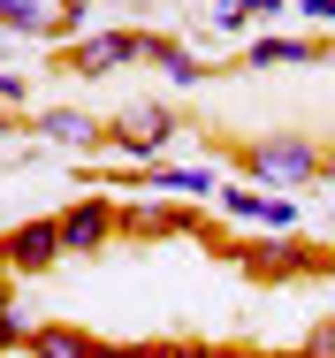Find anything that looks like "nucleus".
Segmentation results:
<instances>
[{
    "label": "nucleus",
    "mask_w": 335,
    "mask_h": 358,
    "mask_svg": "<svg viewBox=\"0 0 335 358\" xmlns=\"http://www.w3.org/2000/svg\"><path fill=\"white\" fill-rule=\"evenodd\" d=\"M130 62H152V69H168L176 84H199L206 76L183 46L145 38V31H92V38H76V46L62 54V69H76V76H107V69H130Z\"/></svg>",
    "instance_id": "1"
},
{
    "label": "nucleus",
    "mask_w": 335,
    "mask_h": 358,
    "mask_svg": "<svg viewBox=\"0 0 335 358\" xmlns=\"http://www.w3.org/2000/svg\"><path fill=\"white\" fill-rule=\"evenodd\" d=\"M320 176V152L305 138H259V145H244V183H267V191H297V183H313Z\"/></svg>",
    "instance_id": "2"
},
{
    "label": "nucleus",
    "mask_w": 335,
    "mask_h": 358,
    "mask_svg": "<svg viewBox=\"0 0 335 358\" xmlns=\"http://www.w3.org/2000/svg\"><path fill=\"white\" fill-rule=\"evenodd\" d=\"M84 8L92 0H0V31H23V38H69L76 23H84Z\"/></svg>",
    "instance_id": "3"
},
{
    "label": "nucleus",
    "mask_w": 335,
    "mask_h": 358,
    "mask_svg": "<svg viewBox=\"0 0 335 358\" xmlns=\"http://www.w3.org/2000/svg\"><path fill=\"white\" fill-rule=\"evenodd\" d=\"M69 244H62V221L46 214V221H23V229H8L0 236V267L8 275H38V267H54Z\"/></svg>",
    "instance_id": "4"
},
{
    "label": "nucleus",
    "mask_w": 335,
    "mask_h": 358,
    "mask_svg": "<svg viewBox=\"0 0 335 358\" xmlns=\"http://www.w3.org/2000/svg\"><path fill=\"white\" fill-rule=\"evenodd\" d=\"M168 138H176V115H168V107H152V99L130 107V115L115 122V152H130V160H152Z\"/></svg>",
    "instance_id": "5"
},
{
    "label": "nucleus",
    "mask_w": 335,
    "mask_h": 358,
    "mask_svg": "<svg viewBox=\"0 0 335 358\" xmlns=\"http://www.w3.org/2000/svg\"><path fill=\"white\" fill-rule=\"evenodd\" d=\"M115 229H122V214H115L107 199H76V206L62 214V244H69V252H99Z\"/></svg>",
    "instance_id": "6"
},
{
    "label": "nucleus",
    "mask_w": 335,
    "mask_h": 358,
    "mask_svg": "<svg viewBox=\"0 0 335 358\" xmlns=\"http://www.w3.org/2000/svg\"><path fill=\"white\" fill-rule=\"evenodd\" d=\"M137 183H152L160 199H221V176L213 168H176V160L168 168H145Z\"/></svg>",
    "instance_id": "7"
},
{
    "label": "nucleus",
    "mask_w": 335,
    "mask_h": 358,
    "mask_svg": "<svg viewBox=\"0 0 335 358\" xmlns=\"http://www.w3.org/2000/svg\"><path fill=\"white\" fill-rule=\"evenodd\" d=\"M122 229H130V236H183L191 214H183V199H145V206L122 214Z\"/></svg>",
    "instance_id": "8"
},
{
    "label": "nucleus",
    "mask_w": 335,
    "mask_h": 358,
    "mask_svg": "<svg viewBox=\"0 0 335 358\" xmlns=\"http://www.w3.org/2000/svg\"><path fill=\"white\" fill-rule=\"evenodd\" d=\"M31 130H38V138H54V145H99V138H107V130H99L92 115H76V107H46Z\"/></svg>",
    "instance_id": "9"
},
{
    "label": "nucleus",
    "mask_w": 335,
    "mask_h": 358,
    "mask_svg": "<svg viewBox=\"0 0 335 358\" xmlns=\"http://www.w3.org/2000/svg\"><path fill=\"white\" fill-rule=\"evenodd\" d=\"M23 351H31V358H99V343H92V336H76V328H38Z\"/></svg>",
    "instance_id": "10"
},
{
    "label": "nucleus",
    "mask_w": 335,
    "mask_h": 358,
    "mask_svg": "<svg viewBox=\"0 0 335 358\" xmlns=\"http://www.w3.org/2000/svg\"><path fill=\"white\" fill-rule=\"evenodd\" d=\"M290 62H313L305 38H252L244 46V69H290Z\"/></svg>",
    "instance_id": "11"
},
{
    "label": "nucleus",
    "mask_w": 335,
    "mask_h": 358,
    "mask_svg": "<svg viewBox=\"0 0 335 358\" xmlns=\"http://www.w3.org/2000/svg\"><path fill=\"white\" fill-rule=\"evenodd\" d=\"M297 267H305V244H267V252H252V275H297Z\"/></svg>",
    "instance_id": "12"
},
{
    "label": "nucleus",
    "mask_w": 335,
    "mask_h": 358,
    "mask_svg": "<svg viewBox=\"0 0 335 358\" xmlns=\"http://www.w3.org/2000/svg\"><path fill=\"white\" fill-rule=\"evenodd\" d=\"M31 336H23V320H15V282H8V267H0V351H23Z\"/></svg>",
    "instance_id": "13"
},
{
    "label": "nucleus",
    "mask_w": 335,
    "mask_h": 358,
    "mask_svg": "<svg viewBox=\"0 0 335 358\" xmlns=\"http://www.w3.org/2000/svg\"><path fill=\"white\" fill-rule=\"evenodd\" d=\"M213 23H221V31H229V38H244V31H252V23H259V15H252V8H244V0H229V8H213Z\"/></svg>",
    "instance_id": "14"
},
{
    "label": "nucleus",
    "mask_w": 335,
    "mask_h": 358,
    "mask_svg": "<svg viewBox=\"0 0 335 358\" xmlns=\"http://www.w3.org/2000/svg\"><path fill=\"white\" fill-rule=\"evenodd\" d=\"M297 358H335V320H320V328L305 336V351H297Z\"/></svg>",
    "instance_id": "15"
},
{
    "label": "nucleus",
    "mask_w": 335,
    "mask_h": 358,
    "mask_svg": "<svg viewBox=\"0 0 335 358\" xmlns=\"http://www.w3.org/2000/svg\"><path fill=\"white\" fill-rule=\"evenodd\" d=\"M297 15H305V23H320V31H335V0H297Z\"/></svg>",
    "instance_id": "16"
},
{
    "label": "nucleus",
    "mask_w": 335,
    "mask_h": 358,
    "mask_svg": "<svg viewBox=\"0 0 335 358\" xmlns=\"http://www.w3.org/2000/svg\"><path fill=\"white\" fill-rule=\"evenodd\" d=\"M15 99H23V76H8V69H0V115H8Z\"/></svg>",
    "instance_id": "17"
},
{
    "label": "nucleus",
    "mask_w": 335,
    "mask_h": 358,
    "mask_svg": "<svg viewBox=\"0 0 335 358\" xmlns=\"http://www.w3.org/2000/svg\"><path fill=\"white\" fill-rule=\"evenodd\" d=\"M244 8H252V15H259V23H274V15H282V8H290V0H244Z\"/></svg>",
    "instance_id": "18"
},
{
    "label": "nucleus",
    "mask_w": 335,
    "mask_h": 358,
    "mask_svg": "<svg viewBox=\"0 0 335 358\" xmlns=\"http://www.w3.org/2000/svg\"><path fill=\"white\" fill-rule=\"evenodd\" d=\"M8 130H15V122H8V115H0V138H8Z\"/></svg>",
    "instance_id": "19"
},
{
    "label": "nucleus",
    "mask_w": 335,
    "mask_h": 358,
    "mask_svg": "<svg viewBox=\"0 0 335 358\" xmlns=\"http://www.w3.org/2000/svg\"><path fill=\"white\" fill-rule=\"evenodd\" d=\"M0 358H31V351H0Z\"/></svg>",
    "instance_id": "20"
}]
</instances>
